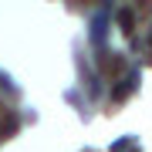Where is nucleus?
Segmentation results:
<instances>
[{
    "label": "nucleus",
    "instance_id": "nucleus-3",
    "mask_svg": "<svg viewBox=\"0 0 152 152\" xmlns=\"http://www.w3.org/2000/svg\"><path fill=\"white\" fill-rule=\"evenodd\" d=\"M118 24H122L125 31H132V27H135V17H132L129 7H125V10H118Z\"/></svg>",
    "mask_w": 152,
    "mask_h": 152
},
{
    "label": "nucleus",
    "instance_id": "nucleus-1",
    "mask_svg": "<svg viewBox=\"0 0 152 152\" xmlns=\"http://www.w3.org/2000/svg\"><path fill=\"white\" fill-rule=\"evenodd\" d=\"M135 85H139V75H129V78H122V81L112 88V102H122V98H129L132 91H135Z\"/></svg>",
    "mask_w": 152,
    "mask_h": 152
},
{
    "label": "nucleus",
    "instance_id": "nucleus-2",
    "mask_svg": "<svg viewBox=\"0 0 152 152\" xmlns=\"http://www.w3.org/2000/svg\"><path fill=\"white\" fill-rule=\"evenodd\" d=\"M102 68L105 71H122V54H105L102 58Z\"/></svg>",
    "mask_w": 152,
    "mask_h": 152
}]
</instances>
